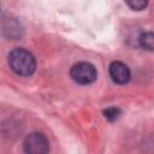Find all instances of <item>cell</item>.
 <instances>
[{
  "label": "cell",
  "instance_id": "cell-8",
  "mask_svg": "<svg viewBox=\"0 0 154 154\" xmlns=\"http://www.w3.org/2000/svg\"><path fill=\"white\" fill-rule=\"evenodd\" d=\"M0 8H1V6H0Z\"/></svg>",
  "mask_w": 154,
  "mask_h": 154
},
{
  "label": "cell",
  "instance_id": "cell-6",
  "mask_svg": "<svg viewBox=\"0 0 154 154\" xmlns=\"http://www.w3.org/2000/svg\"><path fill=\"white\" fill-rule=\"evenodd\" d=\"M125 2L128 4V6L135 11H141L143 10L147 4H148V0H125Z\"/></svg>",
  "mask_w": 154,
  "mask_h": 154
},
{
  "label": "cell",
  "instance_id": "cell-7",
  "mask_svg": "<svg viewBox=\"0 0 154 154\" xmlns=\"http://www.w3.org/2000/svg\"><path fill=\"white\" fill-rule=\"evenodd\" d=\"M103 114H105V118L112 122V120H116L120 116V109L117 107H109L103 112Z\"/></svg>",
  "mask_w": 154,
  "mask_h": 154
},
{
  "label": "cell",
  "instance_id": "cell-5",
  "mask_svg": "<svg viewBox=\"0 0 154 154\" xmlns=\"http://www.w3.org/2000/svg\"><path fill=\"white\" fill-rule=\"evenodd\" d=\"M140 43L143 48L152 51L154 47V36L152 32H144L140 36Z\"/></svg>",
  "mask_w": 154,
  "mask_h": 154
},
{
  "label": "cell",
  "instance_id": "cell-1",
  "mask_svg": "<svg viewBox=\"0 0 154 154\" xmlns=\"http://www.w3.org/2000/svg\"><path fill=\"white\" fill-rule=\"evenodd\" d=\"M8 65L17 75L20 76H30L36 69L34 55L23 48L13 49L8 54Z\"/></svg>",
  "mask_w": 154,
  "mask_h": 154
},
{
  "label": "cell",
  "instance_id": "cell-3",
  "mask_svg": "<svg viewBox=\"0 0 154 154\" xmlns=\"http://www.w3.org/2000/svg\"><path fill=\"white\" fill-rule=\"evenodd\" d=\"M49 149L47 137L41 132H32L24 140V150L30 154H43Z\"/></svg>",
  "mask_w": 154,
  "mask_h": 154
},
{
  "label": "cell",
  "instance_id": "cell-2",
  "mask_svg": "<svg viewBox=\"0 0 154 154\" xmlns=\"http://www.w3.org/2000/svg\"><path fill=\"white\" fill-rule=\"evenodd\" d=\"M70 75L72 79L79 84H90L97 77V72L94 65L90 63H85V61L75 64L71 67Z\"/></svg>",
  "mask_w": 154,
  "mask_h": 154
},
{
  "label": "cell",
  "instance_id": "cell-4",
  "mask_svg": "<svg viewBox=\"0 0 154 154\" xmlns=\"http://www.w3.org/2000/svg\"><path fill=\"white\" fill-rule=\"evenodd\" d=\"M109 76L113 82L118 84H125L130 79V70L122 61H113L109 65Z\"/></svg>",
  "mask_w": 154,
  "mask_h": 154
}]
</instances>
